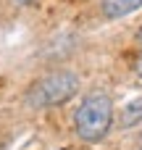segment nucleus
<instances>
[{
  "mask_svg": "<svg viewBox=\"0 0 142 150\" xmlns=\"http://www.w3.org/2000/svg\"><path fill=\"white\" fill-rule=\"evenodd\" d=\"M113 127V100L105 92H90L82 98L74 113V132L82 142H100Z\"/></svg>",
  "mask_w": 142,
  "mask_h": 150,
  "instance_id": "f257e3e1",
  "label": "nucleus"
},
{
  "mask_svg": "<svg viewBox=\"0 0 142 150\" xmlns=\"http://www.w3.org/2000/svg\"><path fill=\"white\" fill-rule=\"evenodd\" d=\"M76 92H79V76L74 71L58 69V71H47L40 79H34L24 100L29 108H55L71 100Z\"/></svg>",
  "mask_w": 142,
  "mask_h": 150,
  "instance_id": "f03ea898",
  "label": "nucleus"
},
{
  "mask_svg": "<svg viewBox=\"0 0 142 150\" xmlns=\"http://www.w3.org/2000/svg\"><path fill=\"white\" fill-rule=\"evenodd\" d=\"M137 42H140V45H142V29H140V34H137Z\"/></svg>",
  "mask_w": 142,
  "mask_h": 150,
  "instance_id": "0eeeda50",
  "label": "nucleus"
},
{
  "mask_svg": "<svg viewBox=\"0 0 142 150\" xmlns=\"http://www.w3.org/2000/svg\"><path fill=\"white\" fill-rule=\"evenodd\" d=\"M18 3H32V0H18Z\"/></svg>",
  "mask_w": 142,
  "mask_h": 150,
  "instance_id": "6e6552de",
  "label": "nucleus"
},
{
  "mask_svg": "<svg viewBox=\"0 0 142 150\" xmlns=\"http://www.w3.org/2000/svg\"><path fill=\"white\" fill-rule=\"evenodd\" d=\"M142 8V0H103V13L108 18H124Z\"/></svg>",
  "mask_w": 142,
  "mask_h": 150,
  "instance_id": "7ed1b4c3",
  "label": "nucleus"
},
{
  "mask_svg": "<svg viewBox=\"0 0 142 150\" xmlns=\"http://www.w3.org/2000/svg\"><path fill=\"white\" fill-rule=\"evenodd\" d=\"M134 71H137V76L142 79V53H140V58H137V63H134Z\"/></svg>",
  "mask_w": 142,
  "mask_h": 150,
  "instance_id": "39448f33",
  "label": "nucleus"
},
{
  "mask_svg": "<svg viewBox=\"0 0 142 150\" xmlns=\"http://www.w3.org/2000/svg\"><path fill=\"white\" fill-rule=\"evenodd\" d=\"M137 121H142V95H140V98H134V100L121 111V119H119L121 127H134Z\"/></svg>",
  "mask_w": 142,
  "mask_h": 150,
  "instance_id": "20e7f679",
  "label": "nucleus"
},
{
  "mask_svg": "<svg viewBox=\"0 0 142 150\" xmlns=\"http://www.w3.org/2000/svg\"><path fill=\"white\" fill-rule=\"evenodd\" d=\"M134 150H142V137H140V142H137V145H134Z\"/></svg>",
  "mask_w": 142,
  "mask_h": 150,
  "instance_id": "423d86ee",
  "label": "nucleus"
}]
</instances>
